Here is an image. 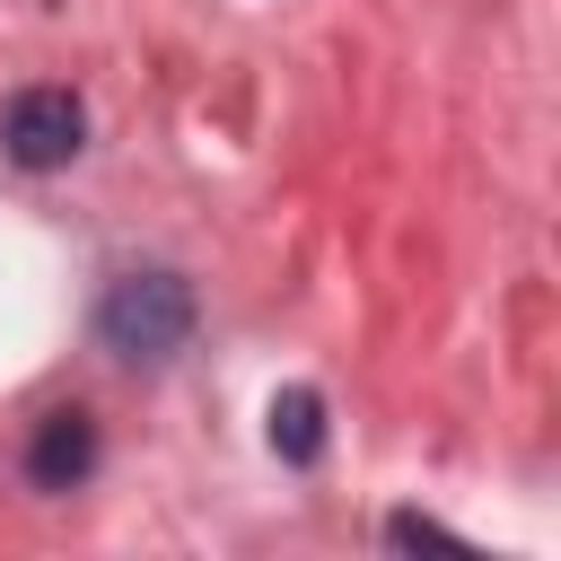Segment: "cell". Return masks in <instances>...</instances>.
I'll use <instances>...</instances> for the list:
<instances>
[{
    "mask_svg": "<svg viewBox=\"0 0 561 561\" xmlns=\"http://www.w3.org/2000/svg\"><path fill=\"white\" fill-rule=\"evenodd\" d=\"M88 473H96V421L79 403H53L26 438V482L35 491H79Z\"/></svg>",
    "mask_w": 561,
    "mask_h": 561,
    "instance_id": "cell-3",
    "label": "cell"
},
{
    "mask_svg": "<svg viewBox=\"0 0 561 561\" xmlns=\"http://www.w3.org/2000/svg\"><path fill=\"white\" fill-rule=\"evenodd\" d=\"M386 543H394V552H465V535L438 526V517H421V508H394V517H386Z\"/></svg>",
    "mask_w": 561,
    "mask_h": 561,
    "instance_id": "cell-5",
    "label": "cell"
},
{
    "mask_svg": "<svg viewBox=\"0 0 561 561\" xmlns=\"http://www.w3.org/2000/svg\"><path fill=\"white\" fill-rule=\"evenodd\" d=\"M263 421H272V456L280 465H316L324 456V394L316 386H280Z\"/></svg>",
    "mask_w": 561,
    "mask_h": 561,
    "instance_id": "cell-4",
    "label": "cell"
},
{
    "mask_svg": "<svg viewBox=\"0 0 561 561\" xmlns=\"http://www.w3.org/2000/svg\"><path fill=\"white\" fill-rule=\"evenodd\" d=\"M96 342L123 368H167L193 342V280L184 272H123L96 298Z\"/></svg>",
    "mask_w": 561,
    "mask_h": 561,
    "instance_id": "cell-1",
    "label": "cell"
},
{
    "mask_svg": "<svg viewBox=\"0 0 561 561\" xmlns=\"http://www.w3.org/2000/svg\"><path fill=\"white\" fill-rule=\"evenodd\" d=\"M0 149L26 167V175H53L88 149V105L70 88H18L9 114H0Z\"/></svg>",
    "mask_w": 561,
    "mask_h": 561,
    "instance_id": "cell-2",
    "label": "cell"
}]
</instances>
